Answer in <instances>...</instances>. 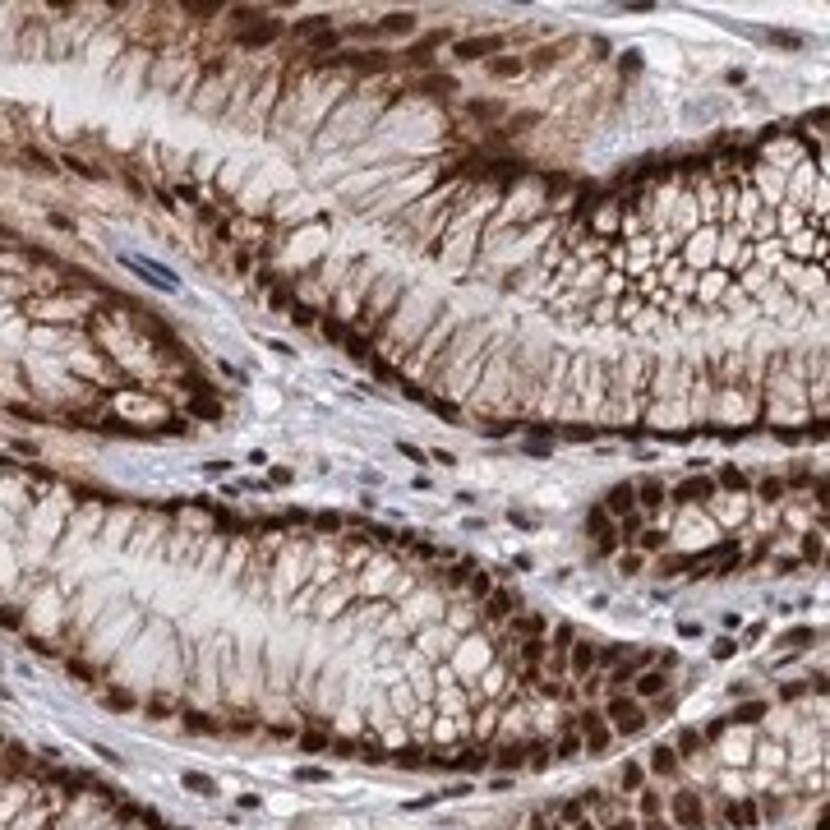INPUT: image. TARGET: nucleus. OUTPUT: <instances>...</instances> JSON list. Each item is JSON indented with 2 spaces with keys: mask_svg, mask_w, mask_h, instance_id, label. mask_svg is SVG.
Here are the masks:
<instances>
[{
  "mask_svg": "<svg viewBox=\"0 0 830 830\" xmlns=\"http://www.w3.org/2000/svg\"><path fill=\"white\" fill-rule=\"evenodd\" d=\"M646 719H651V715H646V706L637 697H609L604 701V724L614 733H628V738H632V733L646 729Z\"/></svg>",
  "mask_w": 830,
  "mask_h": 830,
  "instance_id": "f257e3e1",
  "label": "nucleus"
},
{
  "mask_svg": "<svg viewBox=\"0 0 830 830\" xmlns=\"http://www.w3.org/2000/svg\"><path fill=\"white\" fill-rule=\"evenodd\" d=\"M669 812H674V830H706V808L692 789H678L669 798Z\"/></svg>",
  "mask_w": 830,
  "mask_h": 830,
  "instance_id": "f03ea898",
  "label": "nucleus"
},
{
  "mask_svg": "<svg viewBox=\"0 0 830 830\" xmlns=\"http://www.w3.org/2000/svg\"><path fill=\"white\" fill-rule=\"evenodd\" d=\"M609 742H614V729L604 724V715H600V710H586V715H581V752L604 756Z\"/></svg>",
  "mask_w": 830,
  "mask_h": 830,
  "instance_id": "7ed1b4c3",
  "label": "nucleus"
},
{
  "mask_svg": "<svg viewBox=\"0 0 830 830\" xmlns=\"http://www.w3.org/2000/svg\"><path fill=\"white\" fill-rule=\"evenodd\" d=\"M724 821H729V826H738V830H756V826H761V808H756L752 798H738V803H729V808H724Z\"/></svg>",
  "mask_w": 830,
  "mask_h": 830,
  "instance_id": "20e7f679",
  "label": "nucleus"
},
{
  "mask_svg": "<svg viewBox=\"0 0 830 830\" xmlns=\"http://www.w3.org/2000/svg\"><path fill=\"white\" fill-rule=\"evenodd\" d=\"M646 770H651V775H678V752L669 747V742L651 747V761H646Z\"/></svg>",
  "mask_w": 830,
  "mask_h": 830,
  "instance_id": "39448f33",
  "label": "nucleus"
},
{
  "mask_svg": "<svg viewBox=\"0 0 830 830\" xmlns=\"http://www.w3.org/2000/svg\"><path fill=\"white\" fill-rule=\"evenodd\" d=\"M595 664H600V651H595L590 642H576V646H572V674H576V678L595 674Z\"/></svg>",
  "mask_w": 830,
  "mask_h": 830,
  "instance_id": "423d86ee",
  "label": "nucleus"
},
{
  "mask_svg": "<svg viewBox=\"0 0 830 830\" xmlns=\"http://www.w3.org/2000/svg\"><path fill=\"white\" fill-rule=\"evenodd\" d=\"M632 683H637V697H660L664 687H669V674H664V669H646V674H637Z\"/></svg>",
  "mask_w": 830,
  "mask_h": 830,
  "instance_id": "0eeeda50",
  "label": "nucleus"
},
{
  "mask_svg": "<svg viewBox=\"0 0 830 830\" xmlns=\"http://www.w3.org/2000/svg\"><path fill=\"white\" fill-rule=\"evenodd\" d=\"M637 812H642V821H646V817H664L660 789H637Z\"/></svg>",
  "mask_w": 830,
  "mask_h": 830,
  "instance_id": "6e6552de",
  "label": "nucleus"
},
{
  "mask_svg": "<svg viewBox=\"0 0 830 830\" xmlns=\"http://www.w3.org/2000/svg\"><path fill=\"white\" fill-rule=\"evenodd\" d=\"M618 784H623V794H637V789H646V766H642V761H628V766H623V775H618Z\"/></svg>",
  "mask_w": 830,
  "mask_h": 830,
  "instance_id": "1a4fd4ad",
  "label": "nucleus"
},
{
  "mask_svg": "<svg viewBox=\"0 0 830 830\" xmlns=\"http://www.w3.org/2000/svg\"><path fill=\"white\" fill-rule=\"evenodd\" d=\"M766 710H770L766 701H747V706H738L733 715H724V724H756V719H761Z\"/></svg>",
  "mask_w": 830,
  "mask_h": 830,
  "instance_id": "9d476101",
  "label": "nucleus"
},
{
  "mask_svg": "<svg viewBox=\"0 0 830 830\" xmlns=\"http://www.w3.org/2000/svg\"><path fill=\"white\" fill-rule=\"evenodd\" d=\"M637 674H642V660H632V664H618V669L609 674V687H614V697H618V692H623V687H628V683H632V678H637Z\"/></svg>",
  "mask_w": 830,
  "mask_h": 830,
  "instance_id": "9b49d317",
  "label": "nucleus"
},
{
  "mask_svg": "<svg viewBox=\"0 0 830 830\" xmlns=\"http://www.w3.org/2000/svg\"><path fill=\"white\" fill-rule=\"evenodd\" d=\"M581 817H586V798H572V803L558 808V826H576Z\"/></svg>",
  "mask_w": 830,
  "mask_h": 830,
  "instance_id": "f8f14e48",
  "label": "nucleus"
},
{
  "mask_svg": "<svg viewBox=\"0 0 830 830\" xmlns=\"http://www.w3.org/2000/svg\"><path fill=\"white\" fill-rule=\"evenodd\" d=\"M185 789H194V794H203V798L217 794V784H212L208 775H199V770H185Z\"/></svg>",
  "mask_w": 830,
  "mask_h": 830,
  "instance_id": "ddd939ff",
  "label": "nucleus"
},
{
  "mask_svg": "<svg viewBox=\"0 0 830 830\" xmlns=\"http://www.w3.org/2000/svg\"><path fill=\"white\" fill-rule=\"evenodd\" d=\"M489 74L512 78V74H521V60H489Z\"/></svg>",
  "mask_w": 830,
  "mask_h": 830,
  "instance_id": "4468645a",
  "label": "nucleus"
},
{
  "mask_svg": "<svg viewBox=\"0 0 830 830\" xmlns=\"http://www.w3.org/2000/svg\"><path fill=\"white\" fill-rule=\"evenodd\" d=\"M697 742H701L697 729H683V733H678V747H674V752H697Z\"/></svg>",
  "mask_w": 830,
  "mask_h": 830,
  "instance_id": "2eb2a0df",
  "label": "nucleus"
},
{
  "mask_svg": "<svg viewBox=\"0 0 830 830\" xmlns=\"http://www.w3.org/2000/svg\"><path fill=\"white\" fill-rule=\"evenodd\" d=\"M296 780H305V784H323V780H328V770H319V766H305V770H296Z\"/></svg>",
  "mask_w": 830,
  "mask_h": 830,
  "instance_id": "dca6fc26",
  "label": "nucleus"
},
{
  "mask_svg": "<svg viewBox=\"0 0 830 830\" xmlns=\"http://www.w3.org/2000/svg\"><path fill=\"white\" fill-rule=\"evenodd\" d=\"M637 830H674V821L669 817H646V821H637Z\"/></svg>",
  "mask_w": 830,
  "mask_h": 830,
  "instance_id": "f3484780",
  "label": "nucleus"
},
{
  "mask_svg": "<svg viewBox=\"0 0 830 830\" xmlns=\"http://www.w3.org/2000/svg\"><path fill=\"white\" fill-rule=\"evenodd\" d=\"M576 752H581V738H563L553 747V756H576Z\"/></svg>",
  "mask_w": 830,
  "mask_h": 830,
  "instance_id": "a211bd4d",
  "label": "nucleus"
},
{
  "mask_svg": "<svg viewBox=\"0 0 830 830\" xmlns=\"http://www.w3.org/2000/svg\"><path fill=\"white\" fill-rule=\"evenodd\" d=\"M300 747H305V752H323V747H328V738H319V733H305V738H300Z\"/></svg>",
  "mask_w": 830,
  "mask_h": 830,
  "instance_id": "6ab92c4d",
  "label": "nucleus"
},
{
  "mask_svg": "<svg viewBox=\"0 0 830 830\" xmlns=\"http://www.w3.org/2000/svg\"><path fill=\"white\" fill-rule=\"evenodd\" d=\"M604 830H637V817H609Z\"/></svg>",
  "mask_w": 830,
  "mask_h": 830,
  "instance_id": "aec40b11",
  "label": "nucleus"
},
{
  "mask_svg": "<svg viewBox=\"0 0 830 830\" xmlns=\"http://www.w3.org/2000/svg\"><path fill=\"white\" fill-rule=\"evenodd\" d=\"M738 651V642H729V637H719L715 642V660H729V655Z\"/></svg>",
  "mask_w": 830,
  "mask_h": 830,
  "instance_id": "412c9836",
  "label": "nucleus"
},
{
  "mask_svg": "<svg viewBox=\"0 0 830 830\" xmlns=\"http://www.w3.org/2000/svg\"><path fill=\"white\" fill-rule=\"evenodd\" d=\"M572 830H600V826H595V821H590V817H581V821H576Z\"/></svg>",
  "mask_w": 830,
  "mask_h": 830,
  "instance_id": "4be33fe9",
  "label": "nucleus"
}]
</instances>
